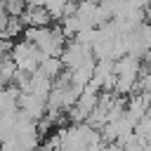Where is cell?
I'll list each match as a JSON object with an SVG mask.
<instances>
[{
    "mask_svg": "<svg viewBox=\"0 0 151 151\" xmlns=\"http://www.w3.org/2000/svg\"><path fill=\"white\" fill-rule=\"evenodd\" d=\"M42 59H45V54H42L35 45H31V42H26V40L17 42L14 50H12V61L17 64V71H24V73H28V76H33V73L38 71V66H40Z\"/></svg>",
    "mask_w": 151,
    "mask_h": 151,
    "instance_id": "obj_1",
    "label": "cell"
},
{
    "mask_svg": "<svg viewBox=\"0 0 151 151\" xmlns=\"http://www.w3.org/2000/svg\"><path fill=\"white\" fill-rule=\"evenodd\" d=\"M61 68H64V64H61L59 57H45V59L40 61V66H38V73H42L45 78L54 80V78L61 76Z\"/></svg>",
    "mask_w": 151,
    "mask_h": 151,
    "instance_id": "obj_4",
    "label": "cell"
},
{
    "mask_svg": "<svg viewBox=\"0 0 151 151\" xmlns=\"http://www.w3.org/2000/svg\"><path fill=\"white\" fill-rule=\"evenodd\" d=\"M19 21L24 24V28H47V26H52V17L45 7H26L24 14L19 17Z\"/></svg>",
    "mask_w": 151,
    "mask_h": 151,
    "instance_id": "obj_3",
    "label": "cell"
},
{
    "mask_svg": "<svg viewBox=\"0 0 151 151\" xmlns=\"http://www.w3.org/2000/svg\"><path fill=\"white\" fill-rule=\"evenodd\" d=\"M7 21H9V14H7V12H0V35H2V31H5Z\"/></svg>",
    "mask_w": 151,
    "mask_h": 151,
    "instance_id": "obj_5",
    "label": "cell"
},
{
    "mask_svg": "<svg viewBox=\"0 0 151 151\" xmlns=\"http://www.w3.org/2000/svg\"><path fill=\"white\" fill-rule=\"evenodd\" d=\"M92 59H94L92 47H87V45H83L78 40H68L66 47H64V52H61V64H64L66 71H76V68L85 66Z\"/></svg>",
    "mask_w": 151,
    "mask_h": 151,
    "instance_id": "obj_2",
    "label": "cell"
},
{
    "mask_svg": "<svg viewBox=\"0 0 151 151\" xmlns=\"http://www.w3.org/2000/svg\"><path fill=\"white\" fill-rule=\"evenodd\" d=\"M47 0H26V7H45Z\"/></svg>",
    "mask_w": 151,
    "mask_h": 151,
    "instance_id": "obj_6",
    "label": "cell"
}]
</instances>
